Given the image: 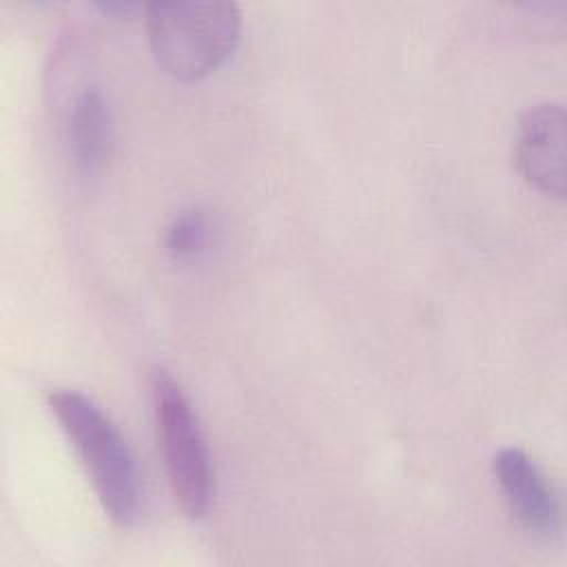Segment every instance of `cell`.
Instances as JSON below:
<instances>
[{
    "label": "cell",
    "instance_id": "cell-2",
    "mask_svg": "<svg viewBox=\"0 0 567 567\" xmlns=\"http://www.w3.org/2000/svg\"><path fill=\"white\" fill-rule=\"evenodd\" d=\"M146 33L157 64L179 80H199L235 49L239 7L230 0H168L144 7Z\"/></svg>",
    "mask_w": 567,
    "mask_h": 567
},
{
    "label": "cell",
    "instance_id": "cell-3",
    "mask_svg": "<svg viewBox=\"0 0 567 567\" xmlns=\"http://www.w3.org/2000/svg\"><path fill=\"white\" fill-rule=\"evenodd\" d=\"M157 441L175 503L188 518L208 512L215 489L208 441L182 383L164 368L148 377Z\"/></svg>",
    "mask_w": 567,
    "mask_h": 567
},
{
    "label": "cell",
    "instance_id": "cell-6",
    "mask_svg": "<svg viewBox=\"0 0 567 567\" xmlns=\"http://www.w3.org/2000/svg\"><path fill=\"white\" fill-rule=\"evenodd\" d=\"M113 144V113L97 84L82 86L69 109V148L82 175H95Z\"/></svg>",
    "mask_w": 567,
    "mask_h": 567
},
{
    "label": "cell",
    "instance_id": "cell-7",
    "mask_svg": "<svg viewBox=\"0 0 567 567\" xmlns=\"http://www.w3.org/2000/svg\"><path fill=\"white\" fill-rule=\"evenodd\" d=\"M213 237V221L202 208L179 210L166 228V250L175 259H195L199 257Z\"/></svg>",
    "mask_w": 567,
    "mask_h": 567
},
{
    "label": "cell",
    "instance_id": "cell-5",
    "mask_svg": "<svg viewBox=\"0 0 567 567\" xmlns=\"http://www.w3.org/2000/svg\"><path fill=\"white\" fill-rule=\"evenodd\" d=\"M516 166L540 193L565 197V109L556 102L529 106L516 135Z\"/></svg>",
    "mask_w": 567,
    "mask_h": 567
},
{
    "label": "cell",
    "instance_id": "cell-4",
    "mask_svg": "<svg viewBox=\"0 0 567 567\" xmlns=\"http://www.w3.org/2000/svg\"><path fill=\"white\" fill-rule=\"evenodd\" d=\"M494 474L516 523L536 538H554L563 527L560 498L540 465L520 447L507 445L494 456Z\"/></svg>",
    "mask_w": 567,
    "mask_h": 567
},
{
    "label": "cell",
    "instance_id": "cell-1",
    "mask_svg": "<svg viewBox=\"0 0 567 567\" xmlns=\"http://www.w3.org/2000/svg\"><path fill=\"white\" fill-rule=\"evenodd\" d=\"M47 403L75 450L106 516L120 527H131L142 512V474L115 421L78 390H51Z\"/></svg>",
    "mask_w": 567,
    "mask_h": 567
},
{
    "label": "cell",
    "instance_id": "cell-8",
    "mask_svg": "<svg viewBox=\"0 0 567 567\" xmlns=\"http://www.w3.org/2000/svg\"><path fill=\"white\" fill-rule=\"evenodd\" d=\"M100 7L104 9V11H115V13H133V11H137V9H144L142 4H137V2H122V0H106V2H100Z\"/></svg>",
    "mask_w": 567,
    "mask_h": 567
}]
</instances>
